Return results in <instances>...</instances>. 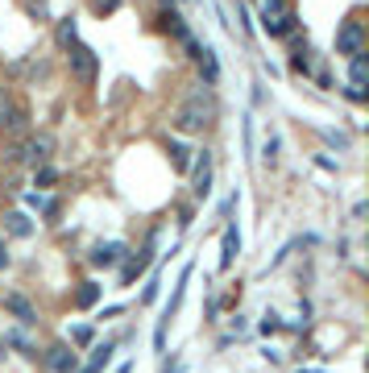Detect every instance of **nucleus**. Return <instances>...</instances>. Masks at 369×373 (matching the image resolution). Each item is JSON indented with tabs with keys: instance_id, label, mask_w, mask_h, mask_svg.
I'll return each instance as SVG.
<instances>
[{
	"instance_id": "obj_13",
	"label": "nucleus",
	"mask_w": 369,
	"mask_h": 373,
	"mask_svg": "<svg viewBox=\"0 0 369 373\" xmlns=\"http://www.w3.org/2000/svg\"><path fill=\"white\" fill-rule=\"evenodd\" d=\"M25 129H29V108L13 100V108H8V116H4V125H0V133L17 137V133H25Z\"/></svg>"
},
{
	"instance_id": "obj_10",
	"label": "nucleus",
	"mask_w": 369,
	"mask_h": 373,
	"mask_svg": "<svg viewBox=\"0 0 369 373\" xmlns=\"http://www.w3.org/2000/svg\"><path fill=\"white\" fill-rule=\"evenodd\" d=\"M191 175H195V186H191L195 199H208V191H212V154H208V149L191 162Z\"/></svg>"
},
{
	"instance_id": "obj_17",
	"label": "nucleus",
	"mask_w": 369,
	"mask_h": 373,
	"mask_svg": "<svg viewBox=\"0 0 369 373\" xmlns=\"http://www.w3.org/2000/svg\"><path fill=\"white\" fill-rule=\"evenodd\" d=\"M4 233L25 240V236H34V220H29L25 212H8V216H4Z\"/></svg>"
},
{
	"instance_id": "obj_12",
	"label": "nucleus",
	"mask_w": 369,
	"mask_h": 373,
	"mask_svg": "<svg viewBox=\"0 0 369 373\" xmlns=\"http://www.w3.org/2000/svg\"><path fill=\"white\" fill-rule=\"evenodd\" d=\"M100 299H104V286H100V282H92V278L79 282V286H75V294H71V303H75L79 311H92Z\"/></svg>"
},
{
	"instance_id": "obj_7",
	"label": "nucleus",
	"mask_w": 369,
	"mask_h": 373,
	"mask_svg": "<svg viewBox=\"0 0 369 373\" xmlns=\"http://www.w3.org/2000/svg\"><path fill=\"white\" fill-rule=\"evenodd\" d=\"M125 257H129V245H125V240H100L88 262H92L95 270H112V266H121Z\"/></svg>"
},
{
	"instance_id": "obj_3",
	"label": "nucleus",
	"mask_w": 369,
	"mask_h": 373,
	"mask_svg": "<svg viewBox=\"0 0 369 373\" xmlns=\"http://www.w3.org/2000/svg\"><path fill=\"white\" fill-rule=\"evenodd\" d=\"M8 158L13 162H25V166H46L50 158H54V137L50 133H29Z\"/></svg>"
},
{
	"instance_id": "obj_20",
	"label": "nucleus",
	"mask_w": 369,
	"mask_h": 373,
	"mask_svg": "<svg viewBox=\"0 0 369 373\" xmlns=\"http://www.w3.org/2000/svg\"><path fill=\"white\" fill-rule=\"evenodd\" d=\"M58 179H62V175H58V170H54V166H34V186H38V191H50V186L58 183Z\"/></svg>"
},
{
	"instance_id": "obj_14",
	"label": "nucleus",
	"mask_w": 369,
	"mask_h": 373,
	"mask_svg": "<svg viewBox=\"0 0 369 373\" xmlns=\"http://www.w3.org/2000/svg\"><path fill=\"white\" fill-rule=\"evenodd\" d=\"M112 353H116V344H112V340H108V344H95L92 361H88V365H79L75 373H104V369H108V361H112Z\"/></svg>"
},
{
	"instance_id": "obj_26",
	"label": "nucleus",
	"mask_w": 369,
	"mask_h": 373,
	"mask_svg": "<svg viewBox=\"0 0 369 373\" xmlns=\"http://www.w3.org/2000/svg\"><path fill=\"white\" fill-rule=\"evenodd\" d=\"M154 299H158V274L145 282V290H141V303H154Z\"/></svg>"
},
{
	"instance_id": "obj_18",
	"label": "nucleus",
	"mask_w": 369,
	"mask_h": 373,
	"mask_svg": "<svg viewBox=\"0 0 369 373\" xmlns=\"http://www.w3.org/2000/svg\"><path fill=\"white\" fill-rule=\"evenodd\" d=\"M54 42H58V50H71L75 42H79V25H75V17H62V21H58Z\"/></svg>"
},
{
	"instance_id": "obj_5",
	"label": "nucleus",
	"mask_w": 369,
	"mask_h": 373,
	"mask_svg": "<svg viewBox=\"0 0 369 373\" xmlns=\"http://www.w3.org/2000/svg\"><path fill=\"white\" fill-rule=\"evenodd\" d=\"M154 249H158V233L145 236V245H141V253H133L129 262H125V270H121V286H133V282L154 266Z\"/></svg>"
},
{
	"instance_id": "obj_16",
	"label": "nucleus",
	"mask_w": 369,
	"mask_h": 373,
	"mask_svg": "<svg viewBox=\"0 0 369 373\" xmlns=\"http://www.w3.org/2000/svg\"><path fill=\"white\" fill-rule=\"evenodd\" d=\"M236 253H241V233H236V224H229L224 229V245H220V270H229L236 262Z\"/></svg>"
},
{
	"instance_id": "obj_8",
	"label": "nucleus",
	"mask_w": 369,
	"mask_h": 373,
	"mask_svg": "<svg viewBox=\"0 0 369 373\" xmlns=\"http://www.w3.org/2000/svg\"><path fill=\"white\" fill-rule=\"evenodd\" d=\"M262 29H266V38H295L299 13H295V8H282V13H274V17H262Z\"/></svg>"
},
{
	"instance_id": "obj_27",
	"label": "nucleus",
	"mask_w": 369,
	"mask_h": 373,
	"mask_svg": "<svg viewBox=\"0 0 369 373\" xmlns=\"http://www.w3.org/2000/svg\"><path fill=\"white\" fill-rule=\"evenodd\" d=\"M8 108H13V92H8V88H0V125H4Z\"/></svg>"
},
{
	"instance_id": "obj_30",
	"label": "nucleus",
	"mask_w": 369,
	"mask_h": 373,
	"mask_svg": "<svg viewBox=\"0 0 369 373\" xmlns=\"http://www.w3.org/2000/svg\"><path fill=\"white\" fill-rule=\"evenodd\" d=\"M274 158H278V141L270 137V141H266V162H274Z\"/></svg>"
},
{
	"instance_id": "obj_2",
	"label": "nucleus",
	"mask_w": 369,
	"mask_h": 373,
	"mask_svg": "<svg viewBox=\"0 0 369 373\" xmlns=\"http://www.w3.org/2000/svg\"><path fill=\"white\" fill-rule=\"evenodd\" d=\"M67 62H71V79L83 83V88H92L95 75H100V54L92 46H83V42H75V46L67 50Z\"/></svg>"
},
{
	"instance_id": "obj_21",
	"label": "nucleus",
	"mask_w": 369,
	"mask_h": 373,
	"mask_svg": "<svg viewBox=\"0 0 369 373\" xmlns=\"http://www.w3.org/2000/svg\"><path fill=\"white\" fill-rule=\"evenodd\" d=\"M4 344H17L25 357H38V348H34V344L25 340V332H17V327H13V332H4Z\"/></svg>"
},
{
	"instance_id": "obj_25",
	"label": "nucleus",
	"mask_w": 369,
	"mask_h": 373,
	"mask_svg": "<svg viewBox=\"0 0 369 373\" xmlns=\"http://www.w3.org/2000/svg\"><path fill=\"white\" fill-rule=\"evenodd\" d=\"M25 8H29V17H34V21H46V0H29V4H25Z\"/></svg>"
},
{
	"instance_id": "obj_19",
	"label": "nucleus",
	"mask_w": 369,
	"mask_h": 373,
	"mask_svg": "<svg viewBox=\"0 0 369 373\" xmlns=\"http://www.w3.org/2000/svg\"><path fill=\"white\" fill-rule=\"evenodd\" d=\"M369 79V58L365 54H353L349 58V83H365Z\"/></svg>"
},
{
	"instance_id": "obj_4",
	"label": "nucleus",
	"mask_w": 369,
	"mask_h": 373,
	"mask_svg": "<svg viewBox=\"0 0 369 373\" xmlns=\"http://www.w3.org/2000/svg\"><path fill=\"white\" fill-rule=\"evenodd\" d=\"M336 54H340V58L365 54V25L357 21V13L340 21V29H336Z\"/></svg>"
},
{
	"instance_id": "obj_28",
	"label": "nucleus",
	"mask_w": 369,
	"mask_h": 373,
	"mask_svg": "<svg viewBox=\"0 0 369 373\" xmlns=\"http://www.w3.org/2000/svg\"><path fill=\"white\" fill-rule=\"evenodd\" d=\"M278 327H282V320H278L274 311H266V320H262V332L270 336V332H278Z\"/></svg>"
},
{
	"instance_id": "obj_11",
	"label": "nucleus",
	"mask_w": 369,
	"mask_h": 373,
	"mask_svg": "<svg viewBox=\"0 0 369 373\" xmlns=\"http://www.w3.org/2000/svg\"><path fill=\"white\" fill-rule=\"evenodd\" d=\"M158 29L170 34L175 42H187V38H191V29H187V21H183L179 8H162V13H158Z\"/></svg>"
},
{
	"instance_id": "obj_9",
	"label": "nucleus",
	"mask_w": 369,
	"mask_h": 373,
	"mask_svg": "<svg viewBox=\"0 0 369 373\" xmlns=\"http://www.w3.org/2000/svg\"><path fill=\"white\" fill-rule=\"evenodd\" d=\"M4 311H8V316H13L21 327H34V324H38V307H34L25 294H4Z\"/></svg>"
},
{
	"instance_id": "obj_23",
	"label": "nucleus",
	"mask_w": 369,
	"mask_h": 373,
	"mask_svg": "<svg viewBox=\"0 0 369 373\" xmlns=\"http://www.w3.org/2000/svg\"><path fill=\"white\" fill-rule=\"evenodd\" d=\"M282 8H290V0H262V17H274Z\"/></svg>"
},
{
	"instance_id": "obj_29",
	"label": "nucleus",
	"mask_w": 369,
	"mask_h": 373,
	"mask_svg": "<svg viewBox=\"0 0 369 373\" xmlns=\"http://www.w3.org/2000/svg\"><path fill=\"white\" fill-rule=\"evenodd\" d=\"M8 262H13V257H8V245H4V236H0V270H8Z\"/></svg>"
},
{
	"instance_id": "obj_22",
	"label": "nucleus",
	"mask_w": 369,
	"mask_h": 373,
	"mask_svg": "<svg viewBox=\"0 0 369 373\" xmlns=\"http://www.w3.org/2000/svg\"><path fill=\"white\" fill-rule=\"evenodd\" d=\"M92 340H95V332L88 324H79L75 332H71V344H92Z\"/></svg>"
},
{
	"instance_id": "obj_24",
	"label": "nucleus",
	"mask_w": 369,
	"mask_h": 373,
	"mask_svg": "<svg viewBox=\"0 0 369 373\" xmlns=\"http://www.w3.org/2000/svg\"><path fill=\"white\" fill-rule=\"evenodd\" d=\"M344 95H349V100H353V104H365V83H349V88H344Z\"/></svg>"
},
{
	"instance_id": "obj_15",
	"label": "nucleus",
	"mask_w": 369,
	"mask_h": 373,
	"mask_svg": "<svg viewBox=\"0 0 369 373\" xmlns=\"http://www.w3.org/2000/svg\"><path fill=\"white\" fill-rule=\"evenodd\" d=\"M166 154H170V166H175L179 175H187V170H191V154H195L191 145H183L179 137H170V141H166Z\"/></svg>"
},
{
	"instance_id": "obj_6",
	"label": "nucleus",
	"mask_w": 369,
	"mask_h": 373,
	"mask_svg": "<svg viewBox=\"0 0 369 373\" xmlns=\"http://www.w3.org/2000/svg\"><path fill=\"white\" fill-rule=\"evenodd\" d=\"M42 365H46V373H75L79 369V353L67 340H58V344H50L42 353Z\"/></svg>"
},
{
	"instance_id": "obj_31",
	"label": "nucleus",
	"mask_w": 369,
	"mask_h": 373,
	"mask_svg": "<svg viewBox=\"0 0 369 373\" xmlns=\"http://www.w3.org/2000/svg\"><path fill=\"white\" fill-rule=\"evenodd\" d=\"M299 373H311V369H299Z\"/></svg>"
},
{
	"instance_id": "obj_1",
	"label": "nucleus",
	"mask_w": 369,
	"mask_h": 373,
	"mask_svg": "<svg viewBox=\"0 0 369 373\" xmlns=\"http://www.w3.org/2000/svg\"><path fill=\"white\" fill-rule=\"evenodd\" d=\"M170 125H175L179 133H191V137L216 125V100L208 95V88H203V83H199V88L187 95L179 108H175V121H170Z\"/></svg>"
}]
</instances>
